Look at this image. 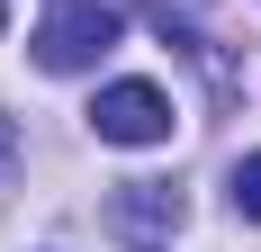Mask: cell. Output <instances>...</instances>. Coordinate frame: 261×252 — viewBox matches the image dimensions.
I'll list each match as a JSON object with an SVG mask.
<instances>
[{
  "instance_id": "1",
  "label": "cell",
  "mask_w": 261,
  "mask_h": 252,
  "mask_svg": "<svg viewBox=\"0 0 261 252\" xmlns=\"http://www.w3.org/2000/svg\"><path fill=\"white\" fill-rule=\"evenodd\" d=\"M117 0H54L45 18H36V36H27V54H36V72H90L108 45H117Z\"/></svg>"
},
{
  "instance_id": "2",
  "label": "cell",
  "mask_w": 261,
  "mask_h": 252,
  "mask_svg": "<svg viewBox=\"0 0 261 252\" xmlns=\"http://www.w3.org/2000/svg\"><path fill=\"white\" fill-rule=\"evenodd\" d=\"M90 135L99 144H171V90L162 81H108L90 99Z\"/></svg>"
},
{
  "instance_id": "3",
  "label": "cell",
  "mask_w": 261,
  "mask_h": 252,
  "mask_svg": "<svg viewBox=\"0 0 261 252\" xmlns=\"http://www.w3.org/2000/svg\"><path fill=\"white\" fill-rule=\"evenodd\" d=\"M234 207L261 225V153H243V162H234Z\"/></svg>"
},
{
  "instance_id": "4",
  "label": "cell",
  "mask_w": 261,
  "mask_h": 252,
  "mask_svg": "<svg viewBox=\"0 0 261 252\" xmlns=\"http://www.w3.org/2000/svg\"><path fill=\"white\" fill-rule=\"evenodd\" d=\"M0 18H9V9H0Z\"/></svg>"
}]
</instances>
